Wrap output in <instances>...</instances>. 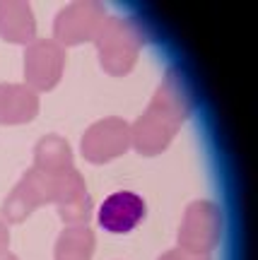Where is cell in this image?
<instances>
[{"mask_svg": "<svg viewBox=\"0 0 258 260\" xmlns=\"http://www.w3.org/2000/svg\"><path fill=\"white\" fill-rule=\"evenodd\" d=\"M37 94L27 87L0 84V123H22L37 113Z\"/></svg>", "mask_w": 258, "mask_h": 260, "instance_id": "obj_3", "label": "cell"}, {"mask_svg": "<svg viewBox=\"0 0 258 260\" xmlns=\"http://www.w3.org/2000/svg\"><path fill=\"white\" fill-rule=\"evenodd\" d=\"M27 63V80L39 89H51L58 80V65H61V53L55 44L51 41H37L24 56Z\"/></svg>", "mask_w": 258, "mask_h": 260, "instance_id": "obj_2", "label": "cell"}, {"mask_svg": "<svg viewBox=\"0 0 258 260\" xmlns=\"http://www.w3.org/2000/svg\"><path fill=\"white\" fill-rule=\"evenodd\" d=\"M0 37L24 44L34 37V17L24 3H0Z\"/></svg>", "mask_w": 258, "mask_h": 260, "instance_id": "obj_4", "label": "cell"}, {"mask_svg": "<svg viewBox=\"0 0 258 260\" xmlns=\"http://www.w3.org/2000/svg\"><path fill=\"white\" fill-rule=\"evenodd\" d=\"M5 246H8V229L0 224V251H3Z\"/></svg>", "mask_w": 258, "mask_h": 260, "instance_id": "obj_5", "label": "cell"}, {"mask_svg": "<svg viewBox=\"0 0 258 260\" xmlns=\"http://www.w3.org/2000/svg\"><path fill=\"white\" fill-rule=\"evenodd\" d=\"M0 260H17L15 255H10V253H0Z\"/></svg>", "mask_w": 258, "mask_h": 260, "instance_id": "obj_6", "label": "cell"}, {"mask_svg": "<svg viewBox=\"0 0 258 260\" xmlns=\"http://www.w3.org/2000/svg\"><path fill=\"white\" fill-rule=\"evenodd\" d=\"M145 217V200L130 190H119L109 195L99 207V226L109 234H128L133 232Z\"/></svg>", "mask_w": 258, "mask_h": 260, "instance_id": "obj_1", "label": "cell"}]
</instances>
